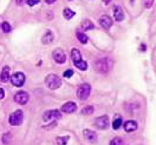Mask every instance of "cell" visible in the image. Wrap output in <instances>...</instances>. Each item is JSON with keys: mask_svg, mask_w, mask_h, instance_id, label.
<instances>
[{"mask_svg": "<svg viewBox=\"0 0 156 145\" xmlns=\"http://www.w3.org/2000/svg\"><path fill=\"white\" fill-rule=\"evenodd\" d=\"M69 139H70L69 136H65V137H57L56 142H57V144L58 145H66L69 142Z\"/></svg>", "mask_w": 156, "mask_h": 145, "instance_id": "44dd1931", "label": "cell"}, {"mask_svg": "<svg viewBox=\"0 0 156 145\" xmlns=\"http://www.w3.org/2000/svg\"><path fill=\"white\" fill-rule=\"evenodd\" d=\"M75 12L71 10V9H69V7H66V9H64V11H63V16H64V18L66 20H70L72 17H75Z\"/></svg>", "mask_w": 156, "mask_h": 145, "instance_id": "ac0fdd59", "label": "cell"}, {"mask_svg": "<svg viewBox=\"0 0 156 145\" xmlns=\"http://www.w3.org/2000/svg\"><path fill=\"white\" fill-rule=\"evenodd\" d=\"M83 136L90 143H96V140H97V133L91 131V130H88V129L83 131Z\"/></svg>", "mask_w": 156, "mask_h": 145, "instance_id": "4fadbf2b", "label": "cell"}, {"mask_svg": "<svg viewBox=\"0 0 156 145\" xmlns=\"http://www.w3.org/2000/svg\"><path fill=\"white\" fill-rule=\"evenodd\" d=\"M124 130L126 132H134L137 130V123L135 120H128L124 124Z\"/></svg>", "mask_w": 156, "mask_h": 145, "instance_id": "e0dca14e", "label": "cell"}, {"mask_svg": "<svg viewBox=\"0 0 156 145\" xmlns=\"http://www.w3.org/2000/svg\"><path fill=\"white\" fill-rule=\"evenodd\" d=\"M4 97H5V92H4V88H1V87H0V100H1V99H2Z\"/></svg>", "mask_w": 156, "mask_h": 145, "instance_id": "f1b7e54d", "label": "cell"}, {"mask_svg": "<svg viewBox=\"0 0 156 145\" xmlns=\"http://www.w3.org/2000/svg\"><path fill=\"white\" fill-rule=\"evenodd\" d=\"M24 1H25V0H16V2H17L18 6H21V5L24 4Z\"/></svg>", "mask_w": 156, "mask_h": 145, "instance_id": "f546056e", "label": "cell"}, {"mask_svg": "<svg viewBox=\"0 0 156 145\" xmlns=\"http://www.w3.org/2000/svg\"><path fill=\"white\" fill-rule=\"evenodd\" d=\"M60 111L64 112V113H72V112L77 111V105H76V103H73V102H68V103H65L64 105H62Z\"/></svg>", "mask_w": 156, "mask_h": 145, "instance_id": "8fae6325", "label": "cell"}, {"mask_svg": "<svg viewBox=\"0 0 156 145\" xmlns=\"http://www.w3.org/2000/svg\"><path fill=\"white\" fill-rule=\"evenodd\" d=\"M90 92H91V86H90V84H87V83H84V84H82V85H79L77 90V97L79 100H87L90 96Z\"/></svg>", "mask_w": 156, "mask_h": 145, "instance_id": "277c9868", "label": "cell"}, {"mask_svg": "<svg viewBox=\"0 0 156 145\" xmlns=\"http://www.w3.org/2000/svg\"><path fill=\"white\" fill-rule=\"evenodd\" d=\"M99 25L107 29H110V27L112 26V19H111L109 16L104 14V16H102V17L99 18Z\"/></svg>", "mask_w": 156, "mask_h": 145, "instance_id": "7c38bea8", "label": "cell"}, {"mask_svg": "<svg viewBox=\"0 0 156 145\" xmlns=\"http://www.w3.org/2000/svg\"><path fill=\"white\" fill-rule=\"evenodd\" d=\"M62 117V113L58 110H49L43 115L44 122H52V120H57Z\"/></svg>", "mask_w": 156, "mask_h": 145, "instance_id": "52a82bcc", "label": "cell"}, {"mask_svg": "<svg viewBox=\"0 0 156 145\" xmlns=\"http://www.w3.org/2000/svg\"><path fill=\"white\" fill-rule=\"evenodd\" d=\"M10 78H11L10 67H9V66H4L1 73H0V80H1L2 83H7V81L10 80Z\"/></svg>", "mask_w": 156, "mask_h": 145, "instance_id": "9a60e30c", "label": "cell"}, {"mask_svg": "<svg viewBox=\"0 0 156 145\" xmlns=\"http://www.w3.org/2000/svg\"><path fill=\"white\" fill-rule=\"evenodd\" d=\"M45 84L51 90H57L62 85V79L57 74H49L45 78Z\"/></svg>", "mask_w": 156, "mask_h": 145, "instance_id": "3957f363", "label": "cell"}, {"mask_svg": "<svg viewBox=\"0 0 156 145\" xmlns=\"http://www.w3.org/2000/svg\"><path fill=\"white\" fill-rule=\"evenodd\" d=\"M53 39H55L53 33H52L51 31H46L45 34H44L43 38H41V43H43L44 45H49V44H51V43L53 41Z\"/></svg>", "mask_w": 156, "mask_h": 145, "instance_id": "2e32d148", "label": "cell"}, {"mask_svg": "<svg viewBox=\"0 0 156 145\" xmlns=\"http://www.w3.org/2000/svg\"><path fill=\"white\" fill-rule=\"evenodd\" d=\"M77 38L82 44H87L88 43V37L82 32H77Z\"/></svg>", "mask_w": 156, "mask_h": 145, "instance_id": "7402d4cb", "label": "cell"}, {"mask_svg": "<svg viewBox=\"0 0 156 145\" xmlns=\"http://www.w3.org/2000/svg\"><path fill=\"white\" fill-rule=\"evenodd\" d=\"M103 1H104V4H105V5H109V4L111 2V0H103Z\"/></svg>", "mask_w": 156, "mask_h": 145, "instance_id": "1f68e13d", "label": "cell"}, {"mask_svg": "<svg viewBox=\"0 0 156 145\" xmlns=\"http://www.w3.org/2000/svg\"><path fill=\"white\" fill-rule=\"evenodd\" d=\"M11 135L10 133H7V135H4V137H2V143L4 144H9L11 140Z\"/></svg>", "mask_w": 156, "mask_h": 145, "instance_id": "484cf974", "label": "cell"}, {"mask_svg": "<svg viewBox=\"0 0 156 145\" xmlns=\"http://www.w3.org/2000/svg\"><path fill=\"white\" fill-rule=\"evenodd\" d=\"M73 73H75V72H73L72 70H66V71L63 73V76H64V78H70L73 76Z\"/></svg>", "mask_w": 156, "mask_h": 145, "instance_id": "4316f807", "label": "cell"}, {"mask_svg": "<svg viewBox=\"0 0 156 145\" xmlns=\"http://www.w3.org/2000/svg\"><path fill=\"white\" fill-rule=\"evenodd\" d=\"M52 57L55 59V61L58 63V64H64L66 61V56H65V53H64V51L62 48L55 50L53 53H52Z\"/></svg>", "mask_w": 156, "mask_h": 145, "instance_id": "9c48e42d", "label": "cell"}, {"mask_svg": "<svg viewBox=\"0 0 156 145\" xmlns=\"http://www.w3.org/2000/svg\"><path fill=\"white\" fill-rule=\"evenodd\" d=\"M112 67V61L109 58H101L95 63V68L99 73H108Z\"/></svg>", "mask_w": 156, "mask_h": 145, "instance_id": "7a4b0ae2", "label": "cell"}, {"mask_svg": "<svg viewBox=\"0 0 156 145\" xmlns=\"http://www.w3.org/2000/svg\"><path fill=\"white\" fill-rule=\"evenodd\" d=\"M26 2H27L29 6H34L36 4H38L39 0H26Z\"/></svg>", "mask_w": 156, "mask_h": 145, "instance_id": "83f0119b", "label": "cell"}, {"mask_svg": "<svg viewBox=\"0 0 156 145\" xmlns=\"http://www.w3.org/2000/svg\"><path fill=\"white\" fill-rule=\"evenodd\" d=\"M29 93L25 92V91H19L14 95V102L18 103L20 105H25L27 102H29Z\"/></svg>", "mask_w": 156, "mask_h": 145, "instance_id": "ba28073f", "label": "cell"}, {"mask_svg": "<svg viewBox=\"0 0 156 145\" xmlns=\"http://www.w3.org/2000/svg\"><path fill=\"white\" fill-rule=\"evenodd\" d=\"M114 17H115V20L121 22L122 20L124 19V12L123 10L119 7V6H115L114 7Z\"/></svg>", "mask_w": 156, "mask_h": 145, "instance_id": "5bb4252c", "label": "cell"}, {"mask_svg": "<svg viewBox=\"0 0 156 145\" xmlns=\"http://www.w3.org/2000/svg\"><path fill=\"white\" fill-rule=\"evenodd\" d=\"M71 59H72L75 66H76L78 70L85 71V70L88 68V64H87V61H84V60L82 59V54H80V52H79L78 48H72V50H71Z\"/></svg>", "mask_w": 156, "mask_h": 145, "instance_id": "6da1fadb", "label": "cell"}, {"mask_svg": "<svg viewBox=\"0 0 156 145\" xmlns=\"http://www.w3.org/2000/svg\"><path fill=\"white\" fill-rule=\"evenodd\" d=\"M95 124L97 126L98 129H101V130H105L109 124H110V120H109V117L108 116H101L98 117L97 119H96V122H95Z\"/></svg>", "mask_w": 156, "mask_h": 145, "instance_id": "30bf717a", "label": "cell"}, {"mask_svg": "<svg viewBox=\"0 0 156 145\" xmlns=\"http://www.w3.org/2000/svg\"><path fill=\"white\" fill-rule=\"evenodd\" d=\"M23 119H24V113L21 110H17L14 111L9 118V122L12 126H18L23 123Z\"/></svg>", "mask_w": 156, "mask_h": 145, "instance_id": "5b68a950", "label": "cell"}, {"mask_svg": "<svg viewBox=\"0 0 156 145\" xmlns=\"http://www.w3.org/2000/svg\"><path fill=\"white\" fill-rule=\"evenodd\" d=\"M11 81H12V84L14 85V86L17 87H20L24 85V83H25V74L23 73V72H16L12 77L10 78Z\"/></svg>", "mask_w": 156, "mask_h": 145, "instance_id": "8992f818", "label": "cell"}, {"mask_svg": "<svg viewBox=\"0 0 156 145\" xmlns=\"http://www.w3.org/2000/svg\"><path fill=\"white\" fill-rule=\"evenodd\" d=\"M94 112V107L92 106H85L83 107V110H82V115H91Z\"/></svg>", "mask_w": 156, "mask_h": 145, "instance_id": "cb8c5ba5", "label": "cell"}, {"mask_svg": "<svg viewBox=\"0 0 156 145\" xmlns=\"http://www.w3.org/2000/svg\"><path fill=\"white\" fill-rule=\"evenodd\" d=\"M57 0H45V2L46 4H53V2H56Z\"/></svg>", "mask_w": 156, "mask_h": 145, "instance_id": "4dcf8cb0", "label": "cell"}, {"mask_svg": "<svg viewBox=\"0 0 156 145\" xmlns=\"http://www.w3.org/2000/svg\"><path fill=\"white\" fill-rule=\"evenodd\" d=\"M1 29H2L5 33H9V32L11 31L10 24H9V22H6V21H5V22H2V24H1Z\"/></svg>", "mask_w": 156, "mask_h": 145, "instance_id": "d4e9b609", "label": "cell"}, {"mask_svg": "<svg viewBox=\"0 0 156 145\" xmlns=\"http://www.w3.org/2000/svg\"><path fill=\"white\" fill-rule=\"evenodd\" d=\"M94 27H95V25H94V22H92V21H90V20H84V21H83V24H82V29H83V31L94 29Z\"/></svg>", "mask_w": 156, "mask_h": 145, "instance_id": "d6986e66", "label": "cell"}, {"mask_svg": "<svg viewBox=\"0 0 156 145\" xmlns=\"http://www.w3.org/2000/svg\"><path fill=\"white\" fill-rule=\"evenodd\" d=\"M109 145H123V139L119 137H115L114 139H111Z\"/></svg>", "mask_w": 156, "mask_h": 145, "instance_id": "603a6c76", "label": "cell"}, {"mask_svg": "<svg viewBox=\"0 0 156 145\" xmlns=\"http://www.w3.org/2000/svg\"><path fill=\"white\" fill-rule=\"evenodd\" d=\"M122 126V117H116L112 122V129L114 130H118Z\"/></svg>", "mask_w": 156, "mask_h": 145, "instance_id": "ffe728a7", "label": "cell"}, {"mask_svg": "<svg viewBox=\"0 0 156 145\" xmlns=\"http://www.w3.org/2000/svg\"><path fill=\"white\" fill-rule=\"evenodd\" d=\"M146 50V46H144V44H142V51H144Z\"/></svg>", "mask_w": 156, "mask_h": 145, "instance_id": "d6a6232c", "label": "cell"}]
</instances>
